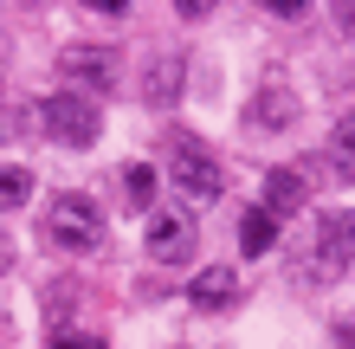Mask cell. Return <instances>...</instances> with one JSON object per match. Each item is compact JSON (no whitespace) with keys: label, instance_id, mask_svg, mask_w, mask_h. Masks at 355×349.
<instances>
[{"label":"cell","instance_id":"7a4b0ae2","mask_svg":"<svg viewBox=\"0 0 355 349\" xmlns=\"http://www.w3.org/2000/svg\"><path fill=\"white\" fill-rule=\"evenodd\" d=\"M168 175H175V188H181L187 201H214V194L226 188V169L214 162V149L194 142V136H175V142H168Z\"/></svg>","mask_w":355,"mask_h":349},{"label":"cell","instance_id":"7c38bea8","mask_svg":"<svg viewBox=\"0 0 355 349\" xmlns=\"http://www.w3.org/2000/svg\"><path fill=\"white\" fill-rule=\"evenodd\" d=\"M271 239H278V220H271L265 207H252V214L239 220V246H245L252 259H259V253H271Z\"/></svg>","mask_w":355,"mask_h":349},{"label":"cell","instance_id":"9a60e30c","mask_svg":"<svg viewBox=\"0 0 355 349\" xmlns=\"http://www.w3.org/2000/svg\"><path fill=\"white\" fill-rule=\"evenodd\" d=\"M46 349H110V343H103V337H52Z\"/></svg>","mask_w":355,"mask_h":349},{"label":"cell","instance_id":"3957f363","mask_svg":"<svg viewBox=\"0 0 355 349\" xmlns=\"http://www.w3.org/2000/svg\"><path fill=\"white\" fill-rule=\"evenodd\" d=\"M39 117H46L52 142H65V149H91L97 130H103V117H97V104L85 91H52L46 104H39Z\"/></svg>","mask_w":355,"mask_h":349},{"label":"cell","instance_id":"6da1fadb","mask_svg":"<svg viewBox=\"0 0 355 349\" xmlns=\"http://www.w3.org/2000/svg\"><path fill=\"white\" fill-rule=\"evenodd\" d=\"M46 239L58 246V253H97L103 239V207L91 194H58L46 207Z\"/></svg>","mask_w":355,"mask_h":349},{"label":"cell","instance_id":"2e32d148","mask_svg":"<svg viewBox=\"0 0 355 349\" xmlns=\"http://www.w3.org/2000/svg\"><path fill=\"white\" fill-rule=\"evenodd\" d=\"M0 136H13V117H7V110H0Z\"/></svg>","mask_w":355,"mask_h":349},{"label":"cell","instance_id":"30bf717a","mask_svg":"<svg viewBox=\"0 0 355 349\" xmlns=\"http://www.w3.org/2000/svg\"><path fill=\"white\" fill-rule=\"evenodd\" d=\"M116 194H123V207H149V201H155V169H149V162H130V169H123L116 175Z\"/></svg>","mask_w":355,"mask_h":349},{"label":"cell","instance_id":"9c48e42d","mask_svg":"<svg viewBox=\"0 0 355 349\" xmlns=\"http://www.w3.org/2000/svg\"><path fill=\"white\" fill-rule=\"evenodd\" d=\"M233 291H239V278L226 272V265H207V272L194 278V291H187V298H194L200 311H220V304H233Z\"/></svg>","mask_w":355,"mask_h":349},{"label":"cell","instance_id":"ba28073f","mask_svg":"<svg viewBox=\"0 0 355 349\" xmlns=\"http://www.w3.org/2000/svg\"><path fill=\"white\" fill-rule=\"evenodd\" d=\"M291 117H297V97H291L284 85H265V91L252 97V110H245L252 130H271V123H291Z\"/></svg>","mask_w":355,"mask_h":349},{"label":"cell","instance_id":"4fadbf2b","mask_svg":"<svg viewBox=\"0 0 355 349\" xmlns=\"http://www.w3.org/2000/svg\"><path fill=\"white\" fill-rule=\"evenodd\" d=\"M142 97H149V104L181 97V58H175V65H168V58H155V65H149V91H142Z\"/></svg>","mask_w":355,"mask_h":349},{"label":"cell","instance_id":"5bb4252c","mask_svg":"<svg viewBox=\"0 0 355 349\" xmlns=\"http://www.w3.org/2000/svg\"><path fill=\"white\" fill-rule=\"evenodd\" d=\"M26 194H33L26 169H0V207H26Z\"/></svg>","mask_w":355,"mask_h":349},{"label":"cell","instance_id":"52a82bcc","mask_svg":"<svg viewBox=\"0 0 355 349\" xmlns=\"http://www.w3.org/2000/svg\"><path fill=\"white\" fill-rule=\"evenodd\" d=\"M297 207H304V175L297 169H271L265 175V214L284 220V214H297Z\"/></svg>","mask_w":355,"mask_h":349},{"label":"cell","instance_id":"5b68a950","mask_svg":"<svg viewBox=\"0 0 355 349\" xmlns=\"http://www.w3.org/2000/svg\"><path fill=\"white\" fill-rule=\"evenodd\" d=\"M194 253V220L187 214H155L149 220V259L155 265H181Z\"/></svg>","mask_w":355,"mask_h":349},{"label":"cell","instance_id":"e0dca14e","mask_svg":"<svg viewBox=\"0 0 355 349\" xmlns=\"http://www.w3.org/2000/svg\"><path fill=\"white\" fill-rule=\"evenodd\" d=\"M7 259H13V253H7V239H0V272H7Z\"/></svg>","mask_w":355,"mask_h":349},{"label":"cell","instance_id":"277c9868","mask_svg":"<svg viewBox=\"0 0 355 349\" xmlns=\"http://www.w3.org/2000/svg\"><path fill=\"white\" fill-rule=\"evenodd\" d=\"M58 71L78 78V85H91V91H116V85H123V58H116L110 46H65Z\"/></svg>","mask_w":355,"mask_h":349},{"label":"cell","instance_id":"8fae6325","mask_svg":"<svg viewBox=\"0 0 355 349\" xmlns=\"http://www.w3.org/2000/svg\"><path fill=\"white\" fill-rule=\"evenodd\" d=\"M329 169H336V181H355V117L329 130Z\"/></svg>","mask_w":355,"mask_h":349},{"label":"cell","instance_id":"8992f818","mask_svg":"<svg viewBox=\"0 0 355 349\" xmlns=\"http://www.w3.org/2000/svg\"><path fill=\"white\" fill-rule=\"evenodd\" d=\"M349 253H355V214H329L323 233H317V259L329 265V272H343Z\"/></svg>","mask_w":355,"mask_h":349}]
</instances>
